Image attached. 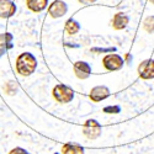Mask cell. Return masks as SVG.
Wrapping results in <instances>:
<instances>
[{"mask_svg": "<svg viewBox=\"0 0 154 154\" xmlns=\"http://www.w3.org/2000/svg\"><path fill=\"white\" fill-rule=\"evenodd\" d=\"M16 72L22 76H30L37 68V59L30 52H23L17 56L15 62Z\"/></svg>", "mask_w": 154, "mask_h": 154, "instance_id": "1", "label": "cell"}, {"mask_svg": "<svg viewBox=\"0 0 154 154\" xmlns=\"http://www.w3.org/2000/svg\"><path fill=\"white\" fill-rule=\"evenodd\" d=\"M52 96L59 104H69L74 99V90L64 84H57L52 90Z\"/></svg>", "mask_w": 154, "mask_h": 154, "instance_id": "2", "label": "cell"}, {"mask_svg": "<svg viewBox=\"0 0 154 154\" xmlns=\"http://www.w3.org/2000/svg\"><path fill=\"white\" fill-rule=\"evenodd\" d=\"M125 59L117 53H109L102 58V66L109 72H116L123 68Z\"/></svg>", "mask_w": 154, "mask_h": 154, "instance_id": "3", "label": "cell"}, {"mask_svg": "<svg viewBox=\"0 0 154 154\" xmlns=\"http://www.w3.org/2000/svg\"><path fill=\"white\" fill-rule=\"evenodd\" d=\"M101 132H102V127L101 125L94 120V119H90L88 120L84 125H83V134L88 138V139H97L100 136H101Z\"/></svg>", "mask_w": 154, "mask_h": 154, "instance_id": "4", "label": "cell"}, {"mask_svg": "<svg viewBox=\"0 0 154 154\" xmlns=\"http://www.w3.org/2000/svg\"><path fill=\"white\" fill-rule=\"evenodd\" d=\"M138 75L144 80H150L154 79V59L149 58L143 60L138 66Z\"/></svg>", "mask_w": 154, "mask_h": 154, "instance_id": "5", "label": "cell"}, {"mask_svg": "<svg viewBox=\"0 0 154 154\" xmlns=\"http://www.w3.org/2000/svg\"><path fill=\"white\" fill-rule=\"evenodd\" d=\"M73 70H74V74L78 79H88L90 76L93 69H91V66L89 64L88 62H84V60H78L73 64Z\"/></svg>", "mask_w": 154, "mask_h": 154, "instance_id": "6", "label": "cell"}, {"mask_svg": "<svg viewBox=\"0 0 154 154\" xmlns=\"http://www.w3.org/2000/svg\"><path fill=\"white\" fill-rule=\"evenodd\" d=\"M67 11H68V5L63 0H56L48 6V14L53 19H59L64 16L67 14Z\"/></svg>", "mask_w": 154, "mask_h": 154, "instance_id": "7", "label": "cell"}, {"mask_svg": "<svg viewBox=\"0 0 154 154\" xmlns=\"http://www.w3.org/2000/svg\"><path fill=\"white\" fill-rule=\"evenodd\" d=\"M111 95V91L110 89L105 85H97V86H94L91 90H90V96L91 101L93 102H100V101H104L105 99H107L109 96Z\"/></svg>", "mask_w": 154, "mask_h": 154, "instance_id": "8", "label": "cell"}, {"mask_svg": "<svg viewBox=\"0 0 154 154\" xmlns=\"http://www.w3.org/2000/svg\"><path fill=\"white\" fill-rule=\"evenodd\" d=\"M16 4L12 0H0V19H9L16 14Z\"/></svg>", "mask_w": 154, "mask_h": 154, "instance_id": "9", "label": "cell"}, {"mask_svg": "<svg viewBox=\"0 0 154 154\" xmlns=\"http://www.w3.org/2000/svg\"><path fill=\"white\" fill-rule=\"evenodd\" d=\"M128 23H130V17L125 12H116L111 20V26L117 31L125 30L128 26Z\"/></svg>", "mask_w": 154, "mask_h": 154, "instance_id": "10", "label": "cell"}, {"mask_svg": "<svg viewBox=\"0 0 154 154\" xmlns=\"http://www.w3.org/2000/svg\"><path fill=\"white\" fill-rule=\"evenodd\" d=\"M26 6L32 12H41L48 6V0H26Z\"/></svg>", "mask_w": 154, "mask_h": 154, "instance_id": "11", "label": "cell"}, {"mask_svg": "<svg viewBox=\"0 0 154 154\" xmlns=\"http://www.w3.org/2000/svg\"><path fill=\"white\" fill-rule=\"evenodd\" d=\"M62 154H84V147L78 143H66L62 147Z\"/></svg>", "mask_w": 154, "mask_h": 154, "instance_id": "12", "label": "cell"}, {"mask_svg": "<svg viewBox=\"0 0 154 154\" xmlns=\"http://www.w3.org/2000/svg\"><path fill=\"white\" fill-rule=\"evenodd\" d=\"M64 30L68 35H76L80 31V23L74 20V19H69L66 22V26H64Z\"/></svg>", "mask_w": 154, "mask_h": 154, "instance_id": "13", "label": "cell"}, {"mask_svg": "<svg viewBox=\"0 0 154 154\" xmlns=\"http://www.w3.org/2000/svg\"><path fill=\"white\" fill-rule=\"evenodd\" d=\"M143 29L148 32V33H154V16H148L144 21H143Z\"/></svg>", "mask_w": 154, "mask_h": 154, "instance_id": "14", "label": "cell"}, {"mask_svg": "<svg viewBox=\"0 0 154 154\" xmlns=\"http://www.w3.org/2000/svg\"><path fill=\"white\" fill-rule=\"evenodd\" d=\"M104 111L105 113H119V112H121V107L119 106V105H113V106H106V107H104Z\"/></svg>", "mask_w": 154, "mask_h": 154, "instance_id": "15", "label": "cell"}, {"mask_svg": "<svg viewBox=\"0 0 154 154\" xmlns=\"http://www.w3.org/2000/svg\"><path fill=\"white\" fill-rule=\"evenodd\" d=\"M91 52H94V53H101V52H116V48L115 47H112V48H91L90 49Z\"/></svg>", "mask_w": 154, "mask_h": 154, "instance_id": "16", "label": "cell"}, {"mask_svg": "<svg viewBox=\"0 0 154 154\" xmlns=\"http://www.w3.org/2000/svg\"><path fill=\"white\" fill-rule=\"evenodd\" d=\"M9 154H30L26 149H23V148H21V147H16V148H12L10 152H9Z\"/></svg>", "mask_w": 154, "mask_h": 154, "instance_id": "17", "label": "cell"}, {"mask_svg": "<svg viewBox=\"0 0 154 154\" xmlns=\"http://www.w3.org/2000/svg\"><path fill=\"white\" fill-rule=\"evenodd\" d=\"M78 2H79L80 4H83V5H90V4L96 3L97 0H78Z\"/></svg>", "mask_w": 154, "mask_h": 154, "instance_id": "18", "label": "cell"}, {"mask_svg": "<svg viewBox=\"0 0 154 154\" xmlns=\"http://www.w3.org/2000/svg\"><path fill=\"white\" fill-rule=\"evenodd\" d=\"M6 51H8V49H6L4 46H2V45H0V57H2V56H4Z\"/></svg>", "mask_w": 154, "mask_h": 154, "instance_id": "19", "label": "cell"}, {"mask_svg": "<svg viewBox=\"0 0 154 154\" xmlns=\"http://www.w3.org/2000/svg\"><path fill=\"white\" fill-rule=\"evenodd\" d=\"M126 60H127V62H131V60H132V56H131L130 53L126 54ZM126 60H125V62H126Z\"/></svg>", "mask_w": 154, "mask_h": 154, "instance_id": "20", "label": "cell"}, {"mask_svg": "<svg viewBox=\"0 0 154 154\" xmlns=\"http://www.w3.org/2000/svg\"><path fill=\"white\" fill-rule=\"evenodd\" d=\"M149 3H150V4H153V5H154V0H149Z\"/></svg>", "mask_w": 154, "mask_h": 154, "instance_id": "21", "label": "cell"}, {"mask_svg": "<svg viewBox=\"0 0 154 154\" xmlns=\"http://www.w3.org/2000/svg\"><path fill=\"white\" fill-rule=\"evenodd\" d=\"M56 154H59V153H56Z\"/></svg>", "mask_w": 154, "mask_h": 154, "instance_id": "22", "label": "cell"}]
</instances>
